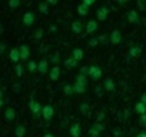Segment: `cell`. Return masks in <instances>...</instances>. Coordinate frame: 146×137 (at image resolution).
Here are the masks:
<instances>
[{"mask_svg":"<svg viewBox=\"0 0 146 137\" xmlns=\"http://www.w3.org/2000/svg\"><path fill=\"white\" fill-rule=\"evenodd\" d=\"M29 109H30V111H32V114H33V117H35L36 120H37V119L42 116L43 106H42L39 101H36V100L30 99V100H29Z\"/></svg>","mask_w":146,"mask_h":137,"instance_id":"obj_1","label":"cell"},{"mask_svg":"<svg viewBox=\"0 0 146 137\" xmlns=\"http://www.w3.org/2000/svg\"><path fill=\"white\" fill-rule=\"evenodd\" d=\"M102 76H103V72H102V68L99 66H96V64L89 66V77L92 80H99Z\"/></svg>","mask_w":146,"mask_h":137,"instance_id":"obj_2","label":"cell"},{"mask_svg":"<svg viewBox=\"0 0 146 137\" xmlns=\"http://www.w3.org/2000/svg\"><path fill=\"white\" fill-rule=\"evenodd\" d=\"M72 32L76 34H82L83 32H86V23H83L82 20H73L72 22Z\"/></svg>","mask_w":146,"mask_h":137,"instance_id":"obj_3","label":"cell"},{"mask_svg":"<svg viewBox=\"0 0 146 137\" xmlns=\"http://www.w3.org/2000/svg\"><path fill=\"white\" fill-rule=\"evenodd\" d=\"M42 117H43L46 121H50V120L54 117V109H53V106H50V104H46V106H43Z\"/></svg>","mask_w":146,"mask_h":137,"instance_id":"obj_4","label":"cell"},{"mask_svg":"<svg viewBox=\"0 0 146 137\" xmlns=\"http://www.w3.org/2000/svg\"><path fill=\"white\" fill-rule=\"evenodd\" d=\"M96 17H98V22H105V20L109 17V9H108L106 6L98 7V10H96Z\"/></svg>","mask_w":146,"mask_h":137,"instance_id":"obj_5","label":"cell"},{"mask_svg":"<svg viewBox=\"0 0 146 137\" xmlns=\"http://www.w3.org/2000/svg\"><path fill=\"white\" fill-rule=\"evenodd\" d=\"M127 22L130 24H140V16H139L137 10L132 9V10L127 12Z\"/></svg>","mask_w":146,"mask_h":137,"instance_id":"obj_6","label":"cell"},{"mask_svg":"<svg viewBox=\"0 0 146 137\" xmlns=\"http://www.w3.org/2000/svg\"><path fill=\"white\" fill-rule=\"evenodd\" d=\"M35 22H36V16H35L33 12H26V13L23 14V24H25L26 27L33 26Z\"/></svg>","mask_w":146,"mask_h":137,"instance_id":"obj_7","label":"cell"},{"mask_svg":"<svg viewBox=\"0 0 146 137\" xmlns=\"http://www.w3.org/2000/svg\"><path fill=\"white\" fill-rule=\"evenodd\" d=\"M9 59H10V61H13V63H19V60H22V57H20V49L19 47H13L10 51H9Z\"/></svg>","mask_w":146,"mask_h":137,"instance_id":"obj_8","label":"cell"},{"mask_svg":"<svg viewBox=\"0 0 146 137\" xmlns=\"http://www.w3.org/2000/svg\"><path fill=\"white\" fill-rule=\"evenodd\" d=\"M109 37H110V43H112V44H119V43L122 41V33H120L117 29L112 30L110 34H109Z\"/></svg>","mask_w":146,"mask_h":137,"instance_id":"obj_9","label":"cell"},{"mask_svg":"<svg viewBox=\"0 0 146 137\" xmlns=\"http://www.w3.org/2000/svg\"><path fill=\"white\" fill-rule=\"evenodd\" d=\"M129 57H133V59H136V57H140V54H142V46H139V44H133V46H130L129 47Z\"/></svg>","mask_w":146,"mask_h":137,"instance_id":"obj_10","label":"cell"},{"mask_svg":"<svg viewBox=\"0 0 146 137\" xmlns=\"http://www.w3.org/2000/svg\"><path fill=\"white\" fill-rule=\"evenodd\" d=\"M103 87H105V90H106V92H109V93H113V92L116 90L115 80H113L112 77H106V79H105V82H103Z\"/></svg>","mask_w":146,"mask_h":137,"instance_id":"obj_11","label":"cell"},{"mask_svg":"<svg viewBox=\"0 0 146 137\" xmlns=\"http://www.w3.org/2000/svg\"><path fill=\"white\" fill-rule=\"evenodd\" d=\"M98 29H99L98 20H89V22H86V33L88 34H93Z\"/></svg>","mask_w":146,"mask_h":137,"instance_id":"obj_12","label":"cell"},{"mask_svg":"<svg viewBox=\"0 0 146 137\" xmlns=\"http://www.w3.org/2000/svg\"><path fill=\"white\" fill-rule=\"evenodd\" d=\"M78 64H79V61L76 59H73V57H67V59L63 60V66H64V68H67V70H70V68H76Z\"/></svg>","mask_w":146,"mask_h":137,"instance_id":"obj_13","label":"cell"},{"mask_svg":"<svg viewBox=\"0 0 146 137\" xmlns=\"http://www.w3.org/2000/svg\"><path fill=\"white\" fill-rule=\"evenodd\" d=\"M69 133H70L72 137H80V134H82V127H80V124H79V123L72 124L70 128H69Z\"/></svg>","mask_w":146,"mask_h":137,"instance_id":"obj_14","label":"cell"},{"mask_svg":"<svg viewBox=\"0 0 146 137\" xmlns=\"http://www.w3.org/2000/svg\"><path fill=\"white\" fill-rule=\"evenodd\" d=\"M49 77H50L52 82H57V80L60 79V68H59V66H53V67L50 68Z\"/></svg>","mask_w":146,"mask_h":137,"instance_id":"obj_15","label":"cell"},{"mask_svg":"<svg viewBox=\"0 0 146 137\" xmlns=\"http://www.w3.org/2000/svg\"><path fill=\"white\" fill-rule=\"evenodd\" d=\"M89 13H90V6H88L85 3H80L78 6V14L80 17H86V16H89Z\"/></svg>","mask_w":146,"mask_h":137,"instance_id":"obj_16","label":"cell"},{"mask_svg":"<svg viewBox=\"0 0 146 137\" xmlns=\"http://www.w3.org/2000/svg\"><path fill=\"white\" fill-rule=\"evenodd\" d=\"M37 72H39L40 74H46L47 72H50V70H49V60L42 59V60L39 61V68H37Z\"/></svg>","mask_w":146,"mask_h":137,"instance_id":"obj_17","label":"cell"},{"mask_svg":"<svg viewBox=\"0 0 146 137\" xmlns=\"http://www.w3.org/2000/svg\"><path fill=\"white\" fill-rule=\"evenodd\" d=\"M19 49H20V57H22V60H27L30 57V47L27 44H20Z\"/></svg>","mask_w":146,"mask_h":137,"instance_id":"obj_18","label":"cell"},{"mask_svg":"<svg viewBox=\"0 0 146 137\" xmlns=\"http://www.w3.org/2000/svg\"><path fill=\"white\" fill-rule=\"evenodd\" d=\"M5 117H6L7 121H13V120L16 119V110H15L13 107H7V109L5 110Z\"/></svg>","mask_w":146,"mask_h":137,"instance_id":"obj_19","label":"cell"},{"mask_svg":"<svg viewBox=\"0 0 146 137\" xmlns=\"http://www.w3.org/2000/svg\"><path fill=\"white\" fill-rule=\"evenodd\" d=\"M26 133H27L26 126H23V124H17L16 126V128H15V136L16 137H25Z\"/></svg>","mask_w":146,"mask_h":137,"instance_id":"obj_20","label":"cell"},{"mask_svg":"<svg viewBox=\"0 0 146 137\" xmlns=\"http://www.w3.org/2000/svg\"><path fill=\"white\" fill-rule=\"evenodd\" d=\"M72 57H73V59H76L78 61H80V60L85 57V51H83L80 47H78V49H73V51H72Z\"/></svg>","mask_w":146,"mask_h":137,"instance_id":"obj_21","label":"cell"},{"mask_svg":"<svg viewBox=\"0 0 146 137\" xmlns=\"http://www.w3.org/2000/svg\"><path fill=\"white\" fill-rule=\"evenodd\" d=\"M26 68H27L29 73H36L37 68H39V63H36L35 60H29L27 64H26Z\"/></svg>","mask_w":146,"mask_h":137,"instance_id":"obj_22","label":"cell"},{"mask_svg":"<svg viewBox=\"0 0 146 137\" xmlns=\"http://www.w3.org/2000/svg\"><path fill=\"white\" fill-rule=\"evenodd\" d=\"M88 77H89V76H85V74H80V73H79V74H76V77H75V83H79V84L88 87V83H89Z\"/></svg>","mask_w":146,"mask_h":137,"instance_id":"obj_23","label":"cell"},{"mask_svg":"<svg viewBox=\"0 0 146 137\" xmlns=\"http://www.w3.org/2000/svg\"><path fill=\"white\" fill-rule=\"evenodd\" d=\"M135 111L139 114V116H142V114H145L146 113V104L145 103H142L140 100L135 104Z\"/></svg>","mask_w":146,"mask_h":137,"instance_id":"obj_24","label":"cell"},{"mask_svg":"<svg viewBox=\"0 0 146 137\" xmlns=\"http://www.w3.org/2000/svg\"><path fill=\"white\" fill-rule=\"evenodd\" d=\"M73 89H75V94H85L86 93V86H82L79 83H75L73 84Z\"/></svg>","mask_w":146,"mask_h":137,"instance_id":"obj_25","label":"cell"},{"mask_svg":"<svg viewBox=\"0 0 146 137\" xmlns=\"http://www.w3.org/2000/svg\"><path fill=\"white\" fill-rule=\"evenodd\" d=\"M37 9H39V12H40L42 14H47V13H49V5H47L46 0H44V2H40V3H39Z\"/></svg>","mask_w":146,"mask_h":137,"instance_id":"obj_26","label":"cell"},{"mask_svg":"<svg viewBox=\"0 0 146 137\" xmlns=\"http://www.w3.org/2000/svg\"><path fill=\"white\" fill-rule=\"evenodd\" d=\"M98 39H99V43H100V44H103V46H106V44H109V43H110V37H109L108 34H99V36H98Z\"/></svg>","mask_w":146,"mask_h":137,"instance_id":"obj_27","label":"cell"},{"mask_svg":"<svg viewBox=\"0 0 146 137\" xmlns=\"http://www.w3.org/2000/svg\"><path fill=\"white\" fill-rule=\"evenodd\" d=\"M50 63H53L54 66H57L59 64V61H60V56H59V53H53V54H50L49 56V59H47Z\"/></svg>","mask_w":146,"mask_h":137,"instance_id":"obj_28","label":"cell"},{"mask_svg":"<svg viewBox=\"0 0 146 137\" xmlns=\"http://www.w3.org/2000/svg\"><path fill=\"white\" fill-rule=\"evenodd\" d=\"M63 93L66 96H72V94H75V89H73L72 84H64L63 86Z\"/></svg>","mask_w":146,"mask_h":137,"instance_id":"obj_29","label":"cell"},{"mask_svg":"<svg viewBox=\"0 0 146 137\" xmlns=\"http://www.w3.org/2000/svg\"><path fill=\"white\" fill-rule=\"evenodd\" d=\"M100 43H99V39L98 37H92V39H89V41H88V46L90 47V49H95V47H98Z\"/></svg>","mask_w":146,"mask_h":137,"instance_id":"obj_30","label":"cell"},{"mask_svg":"<svg viewBox=\"0 0 146 137\" xmlns=\"http://www.w3.org/2000/svg\"><path fill=\"white\" fill-rule=\"evenodd\" d=\"M15 73H16V76L17 77H22L23 76V73H25V68H23V66L22 64H16V67H15Z\"/></svg>","mask_w":146,"mask_h":137,"instance_id":"obj_31","label":"cell"},{"mask_svg":"<svg viewBox=\"0 0 146 137\" xmlns=\"http://www.w3.org/2000/svg\"><path fill=\"white\" fill-rule=\"evenodd\" d=\"M20 6V0H9V7L10 9H17Z\"/></svg>","mask_w":146,"mask_h":137,"instance_id":"obj_32","label":"cell"},{"mask_svg":"<svg viewBox=\"0 0 146 137\" xmlns=\"http://www.w3.org/2000/svg\"><path fill=\"white\" fill-rule=\"evenodd\" d=\"M89 136H90V137H99V136H100V131L96 130L95 127H90V128H89Z\"/></svg>","mask_w":146,"mask_h":137,"instance_id":"obj_33","label":"cell"},{"mask_svg":"<svg viewBox=\"0 0 146 137\" xmlns=\"http://www.w3.org/2000/svg\"><path fill=\"white\" fill-rule=\"evenodd\" d=\"M43 34H44V30L40 27V29H37V32H36V34H35V39H36V40H40V39L43 37Z\"/></svg>","mask_w":146,"mask_h":137,"instance_id":"obj_34","label":"cell"},{"mask_svg":"<svg viewBox=\"0 0 146 137\" xmlns=\"http://www.w3.org/2000/svg\"><path fill=\"white\" fill-rule=\"evenodd\" d=\"M103 90H105V87H103V86H98V87L95 89V94H96L98 97H102V94H103Z\"/></svg>","mask_w":146,"mask_h":137,"instance_id":"obj_35","label":"cell"},{"mask_svg":"<svg viewBox=\"0 0 146 137\" xmlns=\"http://www.w3.org/2000/svg\"><path fill=\"white\" fill-rule=\"evenodd\" d=\"M92 127H95V128H96V130H99L100 133H102V131H105V126H103L102 123H99V121H96Z\"/></svg>","mask_w":146,"mask_h":137,"instance_id":"obj_36","label":"cell"},{"mask_svg":"<svg viewBox=\"0 0 146 137\" xmlns=\"http://www.w3.org/2000/svg\"><path fill=\"white\" fill-rule=\"evenodd\" d=\"M139 124L142 127H146V113L142 114V116H139Z\"/></svg>","mask_w":146,"mask_h":137,"instance_id":"obj_37","label":"cell"},{"mask_svg":"<svg viewBox=\"0 0 146 137\" xmlns=\"http://www.w3.org/2000/svg\"><path fill=\"white\" fill-rule=\"evenodd\" d=\"M89 109H90V106H89L88 103H83V104L80 106V111H82L83 114H86V113L89 111Z\"/></svg>","mask_w":146,"mask_h":137,"instance_id":"obj_38","label":"cell"},{"mask_svg":"<svg viewBox=\"0 0 146 137\" xmlns=\"http://www.w3.org/2000/svg\"><path fill=\"white\" fill-rule=\"evenodd\" d=\"M80 74L89 76V66H82V67H80Z\"/></svg>","mask_w":146,"mask_h":137,"instance_id":"obj_39","label":"cell"},{"mask_svg":"<svg viewBox=\"0 0 146 137\" xmlns=\"http://www.w3.org/2000/svg\"><path fill=\"white\" fill-rule=\"evenodd\" d=\"M105 117H106L105 111H99V113H98V116H96V121H99V123H100V121H102Z\"/></svg>","mask_w":146,"mask_h":137,"instance_id":"obj_40","label":"cell"},{"mask_svg":"<svg viewBox=\"0 0 146 137\" xmlns=\"http://www.w3.org/2000/svg\"><path fill=\"white\" fill-rule=\"evenodd\" d=\"M6 43L3 41V43H0V53H2V54H5V51H6Z\"/></svg>","mask_w":146,"mask_h":137,"instance_id":"obj_41","label":"cell"},{"mask_svg":"<svg viewBox=\"0 0 146 137\" xmlns=\"http://www.w3.org/2000/svg\"><path fill=\"white\" fill-rule=\"evenodd\" d=\"M46 2H47L49 6H56V5L59 3V0H46Z\"/></svg>","mask_w":146,"mask_h":137,"instance_id":"obj_42","label":"cell"},{"mask_svg":"<svg viewBox=\"0 0 146 137\" xmlns=\"http://www.w3.org/2000/svg\"><path fill=\"white\" fill-rule=\"evenodd\" d=\"M95 2H96V0H83L82 3H85V5H88V6H92Z\"/></svg>","mask_w":146,"mask_h":137,"instance_id":"obj_43","label":"cell"},{"mask_svg":"<svg viewBox=\"0 0 146 137\" xmlns=\"http://www.w3.org/2000/svg\"><path fill=\"white\" fill-rule=\"evenodd\" d=\"M113 134H115V136H120V134H122V131H120L119 128H113Z\"/></svg>","mask_w":146,"mask_h":137,"instance_id":"obj_44","label":"cell"},{"mask_svg":"<svg viewBox=\"0 0 146 137\" xmlns=\"http://www.w3.org/2000/svg\"><path fill=\"white\" fill-rule=\"evenodd\" d=\"M140 101H142V103H145V104H146V93H143V94H142V96H140Z\"/></svg>","mask_w":146,"mask_h":137,"instance_id":"obj_45","label":"cell"},{"mask_svg":"<svg viewBox=\"0 0 146 137\" xmlns=\"http://www.w3.org/2000/svg\"><path fill=\"white\" fill-rule=\"evenodd\" d=\"M136 137H146V131H140V133H137Z\"/></svg>","mask_w":146,"mask_h":137,"instance_id":"obj_46","label":"cell"},{"mask_svg":"<svg viewBox=\"0 0 146 137\" xmlns=\"http://www.w3.org/2000/svg\"><path fill=\"white\" fill-rule=\"evenodd\" d=\"M126 2H127V0H117V3H119L120 6H123V5H126Z\"/></svg>","mask_w":146,"mask_h":137,"instance_id":"obj_47","label":"cell"},{"mask_svg":"<svg viewBox=\"0 0 146 137\" xmlns=\"http://www.w3.org/2000/svg\"><path fill=\"white\" fill-rule=\"evenodd\" d=\"M43 137H54V134H52V133H46Z\"/></svg>","mask_w":146,"mask_h":137,"instance_id":"obj_48","label":"cell"},{"mask_svg":"<svg viewBox=\"0 0 146 137\" xmlns=\"http://www.w3.org/2000/svg\"><path fill=\"white\" fill-rule=\"evenodd\" d=\"M19 89H20V86H19V84H16V86H15V90H16L15 93H19Z\"/></svg>","mask_w":146,"mask_h":137,"instance_id":"obj_49","label":"cell"},{"mask_svg":"<svg viewBox=\"0 0 146 137\" xmlns=\"http://www.w3.org/2000/svg\"><path fill=\"white\" fill-rule=\"evenodd\" d=\"M137 2H146V0H137Z\"/></svg>","mask_w":146,"mask_h":137,"instance_id":"obj_50","label":"cell"}]
</instances>
